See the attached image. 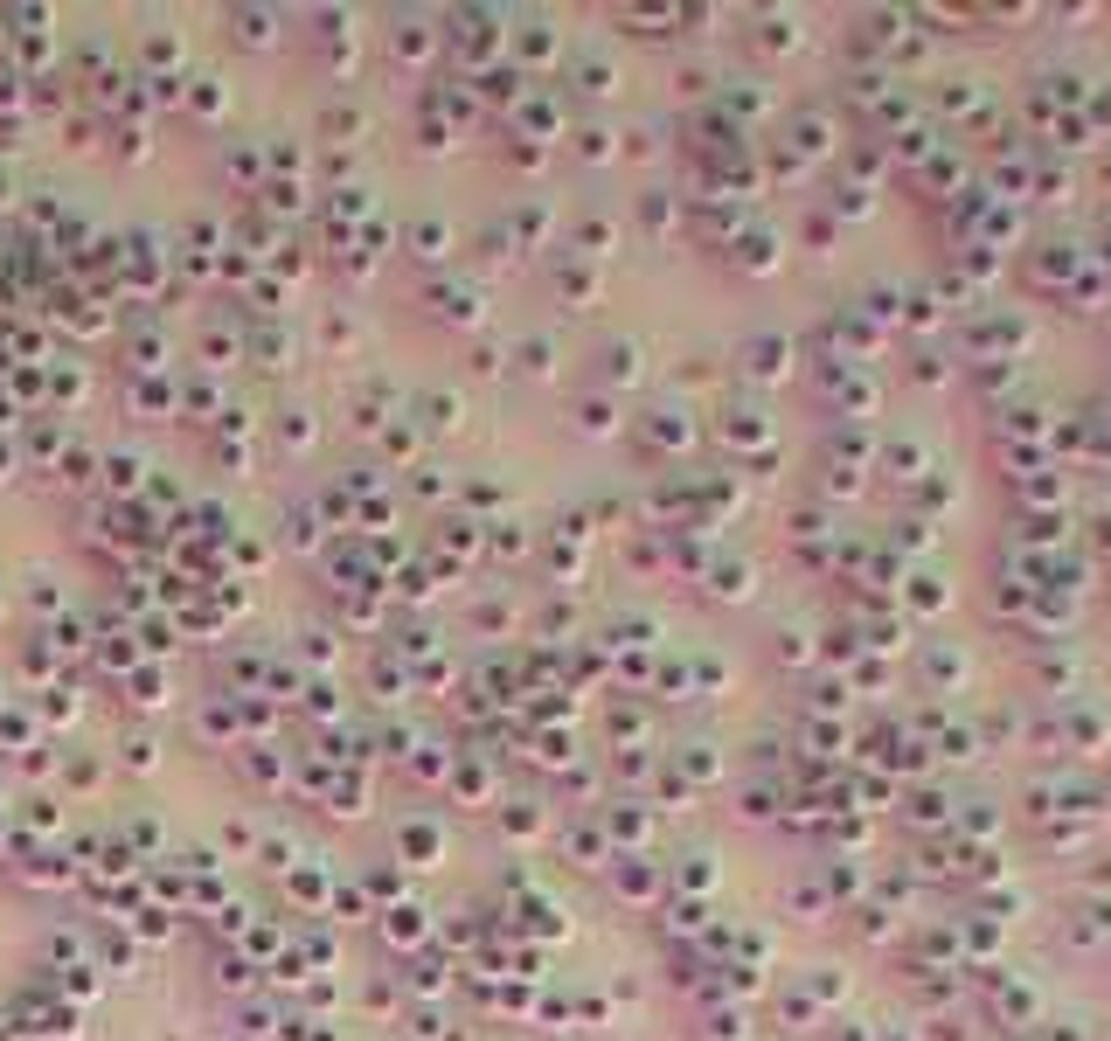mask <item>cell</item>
<instances>
[{"label": "cell", "mask_w": 1111, "mask_h": 1041, "mask_svg": "<svg viewBox=\"0 0 1111 1041\" xmlns=\"http://www.w3.org/2000/svg\"><path fill=\"white\" fill-rule=\"evenodd\" d=\"M105 472H111L118 494H133V486H139V459H105Z\"/></svg>", "instance_id": "obj_1"}, {"label": "cell", "mask_w": 1111, "mask_h": 1041, "mask_svg": "<svg viewBox=\"0 0 1111 1041\" xmlns=\"http://www.w3.org/2000/svg\"><path fill=\"white\" fill-rule=\"evenodd\" d=\"M63 472L70 479H91V451H63Z\"/></svg>", "instance_id": "obj_3"}, {"label": "cell", "mask_w": 1111, "mask_h": 1041, "mask_svg": "<svg viewBox=\"0 0 1111 1041\" xmlns=\"http://www.w3.org/2000/svg\"><path fill=\"white\" fill-rule=\"evenodd\" d=\"M243 1035H250V1041L271 1035V1014H265V1007H250V1014H243Z\"/></svg>", "instance_id": "obj_2"}]
</instances>
